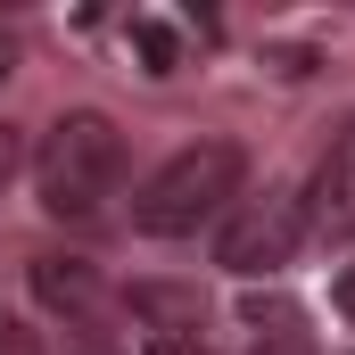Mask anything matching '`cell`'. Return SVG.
Segmentation results:
<instances>
[{"instance_id": "9", "label": "cell", "mask_w": 355, "mask_h": 355, "mask_svg": "<svg viewBox=\"0 0 355 355\" xmlns=\"http://www.w3.org/2000/svg\"><path fill=\"white\" fill-rule=\"evenodd\" d=\"M17 166H25V132H17V124H0V190L17 182Z\"/></svg>"}, {"instance_id": "3", "label": "cell", "mask_w": 355, "mask_h": 355, "mask_svg": "<svg viewBox=\"0 0 355 355\" xmlns=\"http://www.w3.org/2000/svg\"><path fill=\"white\" fill-rule=\"evenodd\" d=\"M297 240H306V190H289V182H265V190H248L232 215H223V232H215V265L232 272V281H265L297 257Z\"/></svg>"}, {"instance_id": "6", "label": "cell", "mask_w": 355, "mask_h": 355, "mask_svg": "<svg viewBox=\"0 0 355 355\" xmlns=\"http://www.w3.org/2000/svg\"><path fill=\"white\" fill-rule=\"evenodd\" d=\"M124 306L149 322V339H207V297L198 289H174V281H132Z\"/></svg>"}, {"instance_id": "4", "label": "cell", "mask_w": 355, "mask_h": 355, "mask_svg": "<svg viewBox=\"0 0 355 355\" xmlns=\"http://www.w3.org/2000/svg\"><path fill=\"white\" fill-rule=\"evenodd\" d=\"M306 232L314 240H355V116L331 132L322 166L306 182Z\"/></svg>"}, {"instance_id": "1", "label": "cell", "mask_w": 355, "mask_h": 355, "mask_svg": "<svg viewBox=\"0 0 355 355\" xmlns=\"http://www.w3.org/2000/svg\"><path fill=\"white\" fill-rule=\"evenodd\" d=\"M248 198V149L240 141H190L174 149L132 198V232L141 240H198L207 223H223Z\"/></svg>"}, {"instance_id": "2", "label": "cell", "mask_w": 355, "mask_h": 355, "mask_svg": "<svg viewBox=\"0 0 355 355\" xmlns=\"http://www.w3.org/2000/svg\"><path fill=\"white\" fill-rule=\"evenodd\" d=\"M116 182H124V132H116L99 107H75V116H58V124L42 132V149H33V190H42V207H50L58 223L107 215Z\"/></svg>"}, {"instance_id": "10", "label": "cell", "mask_w": 355, "mask_h": 355, "mask_svg": "<svg viewBox=\"0 0 355 355\" xmlns=\"http://www.w3.org/2000/svg\"><path fill=\"white\" fill-rule=\"evenodd\" d=\"M141 355H215L207 339H141Z\"/></svg>"}, {"instance_id": "11", "label": "cell", "mask_w": 355, "mask_h": 355, "mask_svg": "<svg viewBox=\"0 0 355 355\" xmlns=\"http://www.w3.org/2000/svg\"><path fill=\"white\" fill-rule=\"evenodd\" d=\"M331 297H339V314H347V322H355V265L339 272V289H331Z\"/></svg>"}, {"instance_id": "8", "label": "cell", "mask_w": 355, "mask_h": 355, "mask_svg": "<svg viewBox=\"0 0 355 355\" xmlns=\"http://www.w3.org/2000/svg\"><path fill=\"white\" fill-rule=\"evenodd\" d=\"M132 42H141V58H149V75H174V33H166L157 17H132Z\"/></svg>"}, {"instance_id": "12", "label": "cell", "mask_w": 355, "mask_h": 355, "mask_svg": "<svg viewBox=\"0 0 355 355\" xmlns=\"http://www.w3.org/2000/svg\"><path fill=\"white\" fill-rule=\"evenodd\" d=\"M0 75H8V50H0Z\"/></svg>"}, {"instance_id": "5", "label": "cell", "mask_w": 355, "mask_h": 355, "mask_svg": "<svg viewBox=\"0 0 355 355\" xmlns=\"http://www.w3.org/2000/svg\"><path fill=\"white\" fill-rule=\"evenodd\" d=\"M33 297H42L50 314H67L75 331H91V322L107 314V281H99V265H83V257H33Z\"/></svg>"}, {"instance_id": "7", "label": "cell", "mask_w": 355, "mask_h": 355, "mask_svg": "<svg viewBox=\"0 0 355 355\" xmlns=\"http://www.w3.org/2000/svg\"><path fill=\"white\" fill-rule=\"evenodd\" d=\"M240 322L257 331L248 355H314V331H306V314H297L289 297H248V306H240Z\"/></svg>"}]
</instances>
